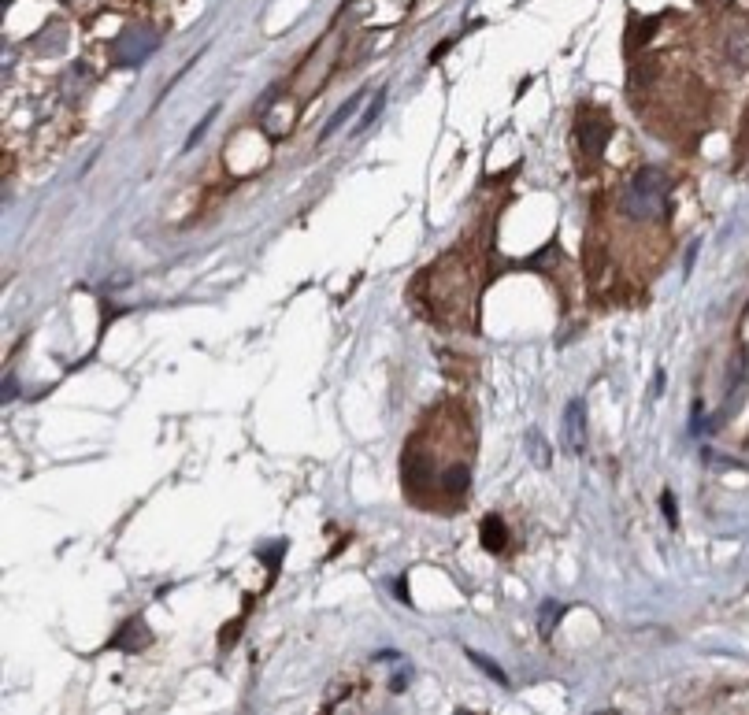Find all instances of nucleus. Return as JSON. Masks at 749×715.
Here are the masks:
<instances>
[{"label": "nucleus", "mask_w": 749, "mask_h": 715, "mask_svg": "<svg viewBox=\"0 0 749 715\" xmlns=\"http://www.w3.org/2000/svg\"><path fill=\"white\" fill-rule=\"evenodd\" d=\"M664 189H668V182H664L661 171H657V167H642L631 182H623L620 212L627 215V219H635V223L657 219V215L664 212Z\"/></svg>", "instance_id": "1"}, {"label": "nucleus", "mask_w": 749, "mask_h": 715, "mask_svg": "<svg viewBox=\"0 0 749 715\" xmlns=\"http://www.w3.org/2000/svg\"><path fill=\"white\" fill-rule=\"evenodd\" d=\"M564 441L572 452H586V408L583 401L568 404V415H564Z\"/></svg>", "instance_id": "2"}, {"label": "nucleus", "mask_w": 749, "mask_h": 715, "mask_svg": "<svg viewBox=\"0 0 749 715\" xmlns=\"http://www.w3.org/2000/svg\"><path fill=\"white\" fill-rule=\"evenodd\" d=\"M727 60L735 63L738 71H749V26H738L727 34Z\"/></svg>", "instance_id": "3"}, {"label": "nucleus", "mask_w": 749, "mask_h": 715, "mask_svg": "<svg viewBox=\"0 0 749 715\" xmlns=\"http://www.w3.org/2000/svg\"><path fill=\"white\" fill-rule=\"evenodd\" d=\"M609 138V123L605 119H594V123H579V141H583L586 152H601V141Z\"/></svg>", "instance_id": "4"}, {"label": "nucleus", "mask_w": 749, "mask_h": 715, "mask_svg": "<svg viewBox=\"0 0 749 715\" xmlns=\"http://www.w3.org/2000/svg\"><path fill=\"white\" fill-rule=\"evenodd\" d=\"M505 538H508L505 523H501L497 515H486V519H483V545H486V549L501 552V549H505Z\"/></svg>", "instance_id": "5"}, {"label": "nucleus", "mask_w": 749, "mask_h": 715, "mask_svg": "<svg viewBox=\"0 0 749 715\" xmlns=\"http://www.w3.org/2000/svg\"><path fill=\"white\" fill-rule=\"evenodd\" d=\"M356 104H360V97H353V101H345L342 108H338V112L331 115V123L323 126V134H319V138H331L334 130H338V126H342L345 119H349V115H353V108H356Z\"/></svg>", "instance_id": "6"}, {"label": "nucleus", "mask_w": 749, "mask_h": 715, "mask_svg": "<svg viewBox=\"0 0 749 715\" xmlns=\"http://www.w3.org/2000/svg\"><path fill=\"white\" fill-rule=\"evenodd\" d=\"M468 656H471V664H475V667H483V671H486V675H490V678H494L497 686H508L505 671H501V667H497L494 660H486L483 653H468Z\"/></svg>", "instance_id": "7"}, {"label": "nucleus", "mask_w": 749, "mask_h": 715, "mask_svg": "<svg viewBox=\"0 0 749 715\" xmlns=\"http://www.w3.org/2000/svg\"><path fill=\"white\" fill-rule=\"evenodd\" d=\"M527 441H531V456H534V464H542V467H546V464H549V445H546V441H538V434H534V430H531V434H527Z\"/></svg>", "instance_id": "8"}, {"label": "nucleus", "mask_w": 749, "mask_h": 715, "mask_svg": "<svg viewBox=\"0 0 749 715\" xmlns=\"http://www.w3.org/2000/svg\"><path fill=\"white\" fill-rule=\"evenodd\" d=\"M382 101H386V93H375V101H371V108H368L364 115H360V126H356V134H360V130H368L371 119H375V115L382 112Z\"/></svg>", "instance_id": "9"}, {"label": "nucleus", "mask_w": 749, "mask_h": 715, "mask_svg": "<svg viewBox=\"0 0 749 715\" xmlns=\"http://www.w3.org/2000/svg\"><path fill=\"white\" fill-rule=\"evenodd\" d=\"M742 123H746V130H749V104H746V112H742Z\"/></svg>", "instance_id": "10"}]
</instances>
